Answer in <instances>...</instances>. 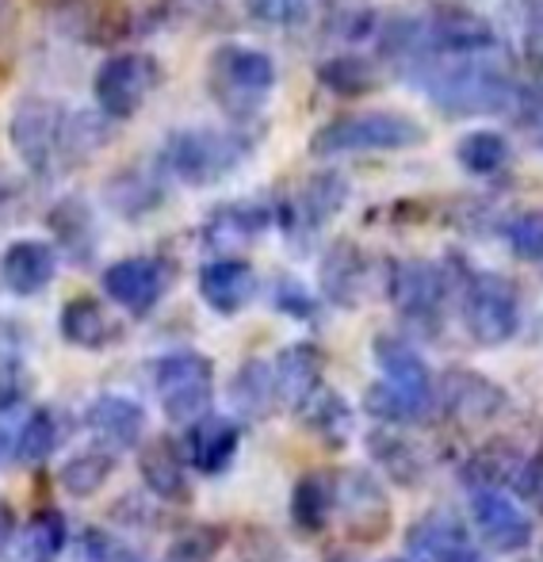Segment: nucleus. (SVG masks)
<instances>
[{"label": "nucleus", "instance_id": "f257e3e1", "mask_svg": "<svg viewBox=\"0 0 543 562\" xmlns=\"http://www.w3.org/2000/svg\"><path fill=\"white\" fill-rule=\"evenodd\" d=\"M417 81L429 104L448 119H490L509 115L517 97V74L486 54H463V58H437L417 69Z\"/></svg>", "mask_w": 543, "mask_h": 562}, {"label": "nucleus", "instance_id": "de8ad7c7", "mask_svg": "<svg viewBox=\"0 0 543 562\" xmlns=\"http://www.w3.org/2000/svg\"><path fill=\"white\" fill-rule=\"evenodd\" d=\"M440 562H490V559H486L483 551H478L475 543L467 540V543H460V548H455L452 555H444V559H440Z\"/></svg>", "mask_w": 543, "mask_h": 562}, {"label": "nucleus", "instance_id": "f3484780", "mask_svg": "<svg viewBox=\"0 0 543 562\" xmlns=\"http://www.w3.org/2000/svg\"><path fill=\"white\" fill-rule=\"evenodd\" d=\"M200 295L223 318L241 314L257 295V272L241 257H215L200 268Z\"/></svg>", "mask_w": 543, "mask_h": 562}, {"label": "nucleus", "instance_id": "37998d69", "mask_svg": "<svg viewBox=\"0 0 543 562\" xmlns=\"http://www.w3.org/2000/svg\"><path fill=\"white\" fill-rule=\"evenodd\" d=\"M66 540H69L66 520H61L58 513H43V517H35V525H31V532H27V551L38 559H50L66 548Z\"/></svg>", "mask_w": 543, "mask_h": 562}, {"label": "nucleus", "instance_id": "412c9836", "mask_svg": "<svg viewBox=\"0 0 543 562\" xmlns=\"http://www.w3.org/2000/svg\"><path fill=\"white\" fill-rule=\"evenodd\" d=\"M272 375H275V394H280V402L298 409L321 386V348L310 345V340L280 348L272 363Z\"/></svg>", "mask_w": 543, "mask_h": 562}, {"label": "nucleus", "instance_id": "20e7f679", "mask_svg": "<svg viewBox=\"0 0 543 562\" xmlns=\"http://www.w3.org/2000/svg\"><path fill=\"white\" fill-rule=\"evenodd\" d=\"M429 142V131L406 112L372 108V112H349L329 119L310 134V157L333 161L349 154H403Z\"/></svg>", "mask_w": 543, "mask_h": 562}, {"label": "nucleus", "instance_id": "e433bc0d", "mask_svg": "<svg viewBox=\"0 0 543 562\" xmlns=\"http://www.w3.org/2000/svg\"><path fill=\"white\" fill-rule=\"evenodd\" d=\"M501 237H506L509 252L524 265H543V207H529L517 211V215L506 218L501 226Z\"/></svg>", "mask_w": 543, "mask_h": 562}, {"label": "nucleus", "instance_id": "6ab92c4d", "mask_svg": "<svg viewBox=\"0 0 543 562\" xmlns=\"http://www.w3.org/2000/svg\"><path fill=\"white\" fill-rule=\"evenodd\" d=\"M241 445V429L230 422V417L218 414H200L195 422H188V463L200 474H223L230 467V459L238 456Z\"/></svg>", "mask_w": 543, "mask_h": 562}, {"label": "nucleus", "instance_id": "6e6552de", "mask_svg": "<svg viewBox=\"0 0 543 562\" xmlns=\"http://www.w3.org/2000/svg\"><path fill=\"white\" fill-rule=\"evenodd\" d=\"M61 115L66 108L46 97H23L8 119V138L31 177L46 180L61 169Z\"/></svg>", "mask_w": 543, "mask_h": 562}, {"label": "nucleus", "instance_id": "a211bd4d", "mask_svg": "<svg viewBox=\"0 0 543 562\" xmlns=\"http://www.w3.org/2000/svg\"><path fill=\"white\" fill-rule=\"evenodd\" d=\"M54 276H58V252L46 241H35V237L12 241L4 249V257H0V283L20 299L46 291L54 283Z\"/></svg>", "mask_w": 543, "mask_h": 562}, {"label": "nucleus", "instance_id": "58836bf2", "mask_svg": "<svg viewBox=\"0 0 543 562\" xmlns=\"http://www.w3.org/2000/svg\"><path fill=\"white\" fill-rule=\"evenodd\" d=\"M54 448H58V422H54L50 409H38L20 429V437H15V456L23 463H43Z\"/></svg>", "mask_w": 543, "mask_h": 562}, {"label": "nucleus", "instance_id": "79ce46f5", "mask_svg": "<svg viewBox=\"0 0 543 562\" xmlns=\"http://www.w3.org/2000/svg\"><path fill=\"white\" fill-rule=\"evenodd\" d=\"M218 548H223V532L218 528H195V532L180 536L172 543L165 562H215Z\"/></svg>", "mask_w": 543, "mask_h": 562}, {"label": "nucleus", "instance_id": "a878e982", "mask_svg": "<svg viewBox=\"0 0 543 562\" xmlns=\"http://www.w3.org/2000/svg\"><path fill=\"white\" fill-rule=\"evenodd\" d=\"M314 77L326 92L341 100H357L380 85V61L364 58V54H333V58L318 61Z\"/></svg>", "mask_w": 543, "mask_h": 562}, {"label": "nucleus", "instance_id": "bb28decb", "mask_svg": "<svg viewBox=\"0 0 543 562\" xmlns=\"http://www.w3.org/2000/svg\"><path fill=\"white\" fill-rule=\"evenodd\" d=\"M333 513H337V474L326 471L303 474L295 494H291V520L303 532H321Z\"/></svg>", "mask_w": 543, "mask_h": 562}, {"label": "nucleus", "instance_id": "cd10ccee", "mask_svg": "<svg viewBox=\"0 0 543 562\" xmlns=\"http://www.w3.org/2000/svg\"><path fill=\"white\" fill-rule=\"evenodd\" d=\"M89 425L112 445L131 448L146 432V409L131 398H120V394H104L89 406Z\"/></svg>", "mask_w": 543, "mask_h": 562}, {"label": "nucleus", "instance_id": "473e14b6", "mask_svg": "<svg viewBox=\"0 0 543 562\" xmlns=\"http://www.w3.org/2000/svg\"><path fill=\"white\" fill-rule=\"evenodd\" d=\"M50 229L58 234V241L66 245V252L73 260H89L97 249V223H92V207L81 195H69L50 211Z\"/></svg>", "mask_w": 543, "mask_h": 562}, {"label": "nucleus", "instance_id": "0eeeda50", "mask_svg": "<svg viewBox=\"0 0 543 562\" xmlns=\"http://www.w3.org/2000/svg\"><path fill=\"white\" fill-rule=\"evenodd\" d=\"M157 89H161V66H157L154 54H138V50L112 54V58L92 74L97 108L108 119H115V123L135 119Z\"/></svg>", "mask_w": 543, "mask_h": 562}, {"label": "nucleus", "instance_id": "1a4fd4ad", "mask_svg": "<svg viewBox=\"0 0 543 562\" xmlns=\"http://www.w3.org/2000/svg\"><path fill=\"white\" fill-rule=\"evenodd\" d=\"M154 386L165 414L188 425L207 414L215 394V368L203 352H169L154 368Z\"/></svg>", "mask_w": 543, "mask_h": 562}, {"label": "nucleus", "instance_id": "5701e85b", "mask_svg": "<svg viewBox=\"0 0 543 562\" xmlns=\"http://www.w3.org/2000/svg\"><path fill=\"white\" fill-rule=\"evenodd\" d=\"M115 134H120L115 119H108L100 108L97 112H66L61 115V169L92 161L100 149L112 146Z\"/></svg>", "mask_w": 543, "mask_h": 562}, {"label": "nucleus", "instance_id": "4c0bfd02", "mask_svg": "<svg viewBox=\"0 0 543 562\" xmlns=\"http://www.w3.org/2000/svg\"><path fill=\"white\" fill-rule=\"evenodd\" d=\"M517 123V131L532 142V146L543 149V81H521L517 85V97L509 115Z\"/></svg>", "mask_w": 543, "mask_h": 562}, {"label": "nucleus", "instance_id": "3c124183", "mask_svg": "<svg viewBox=\"0 0 543 562\" xmlns=\"http://www.w3.org/2000/svg\"><path fill=\"white\" fill-rule=\"evenodd\" d=\"M387 562H414V559H409V555H398V559H387Z\"/></svg>", "mask_w": 543, "mask_h": 562}, {"label": "nucleus", "instance_id": "9b49d317", "mask_svg": "<svg viewBox=\"0 0 543 562\" xmlns=\"http://www.w3.org/2000/svg\"><path fill=\"white\" fill-rule=\"evenodd\" d=\"M375 280H380V265L364 245L333 241L321 252L318 288L326 303L341 306V311H360L375 295Z\"/></svg>", "mask_w": 543, "mask_h": 562}, {"label": "nucleus", "instance_id": "c85d7f7f", "mask_svg": "<svg viewBox=\"0 0 543 562\" xmlns=\"http://www.w3.org/2000/svg\"><path fill=\"white\" fill-rule=\"evenodd\" d=\"M455 161L467 177H498L513 161V146L501 131H467L455 142Z\"/></svg>", "mask_w": 543, "mask_h": 562}, {"label": "nucleus", "instance_id": "4468645a", "mask_svg": "<svg viewBox=\"0 0 543 562\" xmlns=\"http://www.w3.org/2000/svg\"><path fill=\"white\" fill-rule=\"evenodd\" d=\"M169 288V265L154 257H127L104 268V295L127 314H149Z\"/></svg>", "mask_w": 543, "mask_h": 562}, {"label": "nucleus", "instance_id": "49530a36", "mask_svg": "<svg viewBox=\"0 0 543 562\" xmlns=\"http://www.w3.org/2000/svg\"><path fill=\"white\" fill-rule=\"evenodd\" d=\"M27 391H31L27 368H23L15 356H4V360H0V414L20 406V402L27 398Z\"/></svg>", "mask_w": 543, "mask_h": 562}, {"label": "nucleus", "instance_id": "f704fd0d", "mask_svg": "<svg viewBox=\"0 0 543 562\" xmlns=\"http://www.w3.org/2000/svg\"><path fill=\"white\" fill-rule=\"evenodd\" d=\"M112 471H115L112 451H100V448L81 451V456H73L66 467H61V486H66L73 497H89L112 479Z\"/></svg>", "mask_w": 543, "mask_h": 562}, {"label": "nucleus", "instance_id": "b1692460", "mask_svg": "<svg viewBox=\"0 0 543 562\" xmlns=\"http://www.w3.org/2000/svg\"><path fill=\"white\" fill-rule=\"evenodd\" d=\"M104 200H108V207L127 218V223H142V218L154 215L165 203V180H157L154 172H146V169H123L108 180Z\"/></svg>", "mask_w": 543, "mask_h": 562}, {"label": "nucleus", "instance_id": "4be33fe9", "mask_svg": "<svg viewBox=\"0 0 543 562\" xmlns=\"http://www.w3.org/2000/svg\"><path fill=\"white\" fill-rule=\"evenodd\" d=\"M467 525H463L455 513L448 509H432L425 517H417L406 528V555L414 562H440L444 555H452L460 543H467Z\"/></svg>", "mask_w": 543, "mask_h": 562}, {"label": "nucleus", "instance_id": "72a5a7b5", "mask_svg": "<svg viewBox=\"0 0 543 562\" xmlns=\"http://www.w3.org/2000/svg\"><path fill=\"white\" fill-rule=\"evenodd\" d=\"M138 467H142L146 486L154 490L157 497H165V502H180V497H188L184 463H180V456L172 451V445H149L146 451H142Z\"/></svg>", "mask_w": 543, "mask_h": 562}, {"label": "nucleus", "instance_id": "2eb2a0df", "mask_svg": "<svg viewBox=\"0 0 543 562\" xmlns=\"http://www.w3.org/2000/svg\"><path fill=\"white\" fill-rule=\"evenodd\" d=\"M372 356L383 371V383L395 386L403 398H409L414 406H421L425 414H432V371L425 363V356L409 345V337L398 334H380L372 340Z\"/></svg>", "mask_w": 543, "mask_h": 562}, {"label": "nucleus", "instance_id": "f03ea898", "mask_svg": "<svg viewBox=\"0 0 543 562\" xmlns=\"http://www.w3.org/2000/svg\"><path fill=\"white\" fill-rule=\"evenodd\" d=\"M452 303L460 306L463 329L483 348H501L521 334V288L506 272L475 268L463 257H448Z\"/></svg>", "mask_w": 543, "mask_h": 562}, {"label": "nucleus", "instance_id": "423d86ee", "mask_svg": "<svg viewBox=\"0 0 543 562\" xmlns=\"http://www.w3.org/2000/svg\"><path fill=\"white\" fill-rule=\"evenodd\" d=\"M383 288H387L391 306L398 311V318H403L409 334L429 340L444 334L448 306H452V272H448V265L421 257L387 260Z\"/></svg>", "mask_w": 543, "mask_h": 562}, {"label": "nucleus", "instance_id": "39448f33", "mask_svg": "<svg viewBox=\"0 0 543 562\" xmlns=\"http://www.w3.org/2000/svg\"><path fill=\"white\" fill-rule=\"evenodd\" d=\"M275 61L269 50L241 43H223L207 58V92L234 123H253L275 92Z\"/></svg>", "mask_w": 543, "mask_h": 562}, {"label": "nucleus", "instance_id": "393cba45", "mask_svg": "<svg viewBox=\"0 0 543 562\" xmlns=\"http://www.w3.org/2000/svg\"><path fill=\"white\" fill-rule=\"evenodd\" d=\"M367 451H372L375 467H380L391 482H398V486H417V482L429 474V459H425L421 445L406 440L403 432H391V429L372 432V437H367Z\"/></svg>", "mask_w": 543, "mask_h": 562}, {"label": "nucleus", "instance_id": "9d476101", "mask_svg": "<svg viewBox=\"0 0 543 562\" xmlns=\"http://www.w3.org/2000/svg\"><path fill=\"white\" fill-rule=\"evenodd\" d=\"M349 195H352V184L341 177V172L321 169V172H314V177H306L303 184L272 211V215L291 237H310L341 215Z\"/></svg>", "mask_w": 543, "mask_h": 562}, {"label": "nucleus", "instance_id": "ddd939ff", "mask_svg": "<svg viewBox=\"0 0 543 562\" xmlns=\"http://www.w3.org/2000/svg\"><path fill=\"white\" fill-rule=\"evenodd\" d=\"M471 520L478 536L490 543L498 555H521L532 548V517L521 509L517 497H509L501 486H475L471 490Z\"/></svg>", "mask_w": 543, "mask_h": 562}, {"label": "nucleus", "instance_id": "7ed1b4c3", "mask_svg": "<svg viewBox=\"0 0 543 562\" xmlns=\"http://www.w3.org/2000/svg\"><path fill=\"white\" fill-rule=\"evenodd\" d=\"M238 126H188L165 142L161 165L172 180L188 188H215L253 157L257 138Z\"/></svg>", "mask_w": 543, "mask_h": 562}, {"label": "nucleus", "instance_id": "7c9ffc66", "mask_svg": "<svg viewBox=\"0 0 543 562\" xmlns=\"http://www.w3.org/2000/svg\"><path fill=\"white\" fill-rule=\"evenodd\" d=\"M298 414H303L306 429H310L314 437L326 440L329 448H341L344 440H349L352 409H349V402H344L337 391H326V386H318V391H314L310 398L298 406Z\"/></svg>", "mask_w": 543, "mask_h": 562}, {"label": "nucleus", "instance_id": "a19ab883", "mask_svg": "<svg viewBox=\"0 0 543 562\" xmlns=\"http://www.w3.org/2000/svg\"><path fill=\"white\" fill-rule=\"evenodd\" d=\"M272 306L280 314H287V318H298V322L318 318V299H314V291L306 288L303 280H295V276H280V280H275Z\"/></svg>", "mask_w": 543, "mask_h": 562}, {"label": "nucleus", "instance_id": "f8f14e48", "mask_svg": "<svg viewBox=\"0 0 543 562\" xmlns=\"http://www.w3.org/2000/svg\"><path fill=\"white\" fill-rule=\"evenodd\" d=\"M432 406L463 425H478L494 422L509 406V394L494 379H486L483 371L448 368L440 379H432Z\"/></svg>", "mask_w": 543, "mask_h": 562}, {"label": "nucleus", "instance_id": "a18cd8bd", "mask_svg": "<svg viewBox=\"0 0 543 562\" xmlns=\"http://www.w3.org/2000/svg\"><path fill=\"white\" fill-rule=\"evenodd\" d=\"M513 490L521 502H529L532 509L543 513V451H532V456H524L521 463H517L513 471Z\"/></svg>", "mask_w": 543, "mask_h": 562}, {"label": "nucleus", "instance_id": "09e8293b", "mask_svg": "<svg viewBox=\"0 0 543 562\" xmlns=\"http://www.w3.org/2000/svg\"><path fill=\"white\" fill-rule=\"evenodd\" d=\"M12 532H15V517H12V509L0 502V555H4L8 543H12Z\"/></svg>", "mask_w": 543, "mask_h": 562}, {"label": "nucleus", "instance_id": "2f4dec72", "mask_svg": "<svg viewBox=\"0 0 543 562\" xmlns=\"http://www.w3.org/2000/svg\"><path fill=\"white\" fill-rule=\"evenodd\" d=\"M230 398H234V406H238L241 417H253V422L269 417L275 409V402H280V394H275L272 363H264V360L241 363V371L230 383Z\"/></svg>", "mask_w": 543, "mask_h": 562}, {"label": "nucleus", "instance_id": "ea45409f", "mask_svg": "<svg viewBox=\"0 0 543 562\" xmlns=\"http://www.w3.org/2000/svg\"><path fill=\"white\" fill-rule=\"evenodd\" d=\"M246 15L261 27H298L310 20V0H241Z\"/></svg>", "mask_w": 543, "mask_h": 562}, {"label": "nucleus", "instance_id": "dca6fc26", "mask_svg": "<svg viewBox=\"0 0 543 562\" xmlns=\"http://www.w3.org/2000/svg\"><path fill=\"white\" fill-rule=\"evenodd\" d=\"M337 513L344 517V528H349L352 536H364V540L383 536L391 525L387 494H383L380 482L364 471L337 474Z\"/></svg>", "mask_w": 543, "mask_h": 562}, {"label": "nucleus", "instance_id": "c756f323", "mask_svg": "<svg viewBox=\"0 0 543 562\" xmlns=\"http://www.w3.org/2000/svg\"><path fill=\"white\" fill-rule=\"evenodd\" d=\"M61 337L77 348H104L120 337V326L108 318L97 299H69L61 306Z\"/></svg>", "mask_w": 543, "mask_h": 562}, {"label": "nucleus", "instance_id": "c03bdc74", "mask_svg": "<svg viewBox=\"0 0 543 562\" xmlns=\"http://www.w3.org/2000/svg\"><path fill=\"white\" fill-rule=\"evenodd\" d=\"M521 54L543 74V0H521Z\"/></svg>", "mask_w": 543, "mask_h": 562}, {"label": "nucleus", "instance_id": "8fccbe9b", "mask_svg": "<svg viewBox=\"0 0 543 562\" xmlns=\"http://www.w3.org/2000/svg\"><path fill=\"white\" fill-rule=\"evenodd\" d=\"M8 456H12V437L0 429V459H8Z\"/></svg>", "mask_w": 543, "mask_h": 562}, {"label": "nucleus", "instance_id": "aec40b11", "mask_svg": "<svg viewBox=\"0 0 543 562\" xmlns=\"http://www.w3.org/2000/svg\"><path fill=\"white\" fill-rule=\"evenodd\" d=\"M275 223L272 207L261 200H234L211 211L207 226H203V241L211 249H241V245L257 241Z\"/></svg>", "mask_w": 543, "mask_h": 562}, {"label": "nucleus", "instance_id": "c9c22d12", "mask_svg": "<svg viewBox=\"0 0 543 562\" xmlns=\"http://www.w3.org/2000/svg\"><path fill=\"white\" fill-rule=\"evenodd\" d=\"M364 409H367V417H375V422L387 425V429H406V425H421L425 417H429L421 406H414L409 398H403V394H398L395 386L383 383V379H380V383L367 386Z\"/></svg>", "mask_w": 543, "mask_h": 562}]
</instances>
